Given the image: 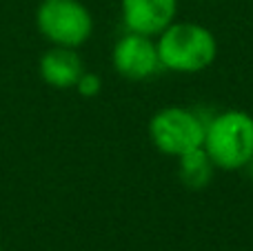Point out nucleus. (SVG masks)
<instances>
[{"label": "nucleus", "instance_id": "obj_1", "mask_svg": "<svg viewBox=\"0 0 253 251\" xmlns=\"http://www.w3.org/2000/svg\"><path fill=\"white\" fill-rule=\"evenodd\" d=\"M162 69L173 74H198L213 65L218 38L209 27L191 20H173L156 38Z\"/></svg>", "mask_w": 253, "mask_h": 251}, {"label": "nucleus", "instance_id": "obj_2", "mask_svg": "<svg viewBox=\"0 0 253 251\" xmlns=\"http://www.w3.org/2000/svg\"><path fill=\"white\" fill-rule=\"evenodd\" d=\"M202 149L220 171H240L253 160V116L224 109L207 120Z\"/></svg>", "mask_w": 253, "mask_h": 251}, {"label": "nucleus", "instance_id": "obj_3", "mask_svg": "<svg viewBox=\"0 0 253 251\" xmlns=\"http://www.w3.org/2000/svg\"><path fill=\"white\" fill-rule=\"evenodd\" d=\"M207 120L209 118H202V114L189 107H162L149 120V138L160 154L178 160L180 156L202 147Z\"/></svg>", "mask_w": 253, "mask_h": 251}, {"label": "nucleus", "instance_id": "obj_4", "mask_svg": "<svg viewBox=\"0 0 253 251\" xmlns=\"http://www.w3.org/2000/svg\"><path fill=\"white\" fill-rule=\"evenodd\" d=\"M36 27L53 47L78 49L91 38L93 16L83 0H42L36 9Z\"/></svg>", "mask_w": 253, "mask_h": 251}, {"label": "nucleus", "instance_id": "obj_5", "mask_svg": "<svg viewBox=\"0 0 253 251\" xmlns=\"http://www.w3.org/2000/svg\"><path fill=\"white\" fill-rule=\"evenodd\" d=\"M111 65L123 78L133 83L153 78L162 69L156 40L151 36L133 34V31H126L116 40L111 51Z\"/></svg>", "mask_w": 253, "mask_h": 251}, {"label": "nucleus", "instance_id": "obj_6", "mask_svg": "<svg viewBox=\"0 0 253 251\" xmlns=\"http://www.w3.org/2000/svg\"><path fill=\"white\" fill-rule=\"evenodd\" d=\"M126 31L158 38L178 16V0H120Z\"/></svg>", "mask_w": 253, "mask_h": 251}, {"label": "nucleus", "instance_id": "obj_7", "mask_svg": "<svg viewBox=\"0 0 253 251\" xmlns=\"http://www.w3.org/2000/svg\"><path fill=\"white\" fill-rule=\"evenodd\" d=\"M40 76L49 87L56 89H71L84 74L83 58L76 49L69 47H51L40 58Z\"/></svg>", "mask_w": 253, "mask_h": 251}, {"label": "nucleus", "instance_id": "obj_8", "mask_svg": "<svg viewBox=\"0 0 253 251\" xmlns=\"http://www.w3.org/2000/svg\"><path fill=\"white\" fill-rule=\"evenodd\" d=\"M213 173L215 167L202 147L178 158V178L189 189H205L213 180Z\"/></svg>", "mask_w": 253, "mask_h": 251}, {"label": "nucleus", "instance_id": "obj_9", "mask_svg": "<svg viewBox=\"0 0 253 251\" xmlns=\"http://www.w3.org/2000/svg\"><path fill=\"white\" fill-rule=\"evenodd\" d=\"M76 89H78V93L83 98H96L102 91V78L98 74H93V71L84 69V74L76 83Z\"/></svg>", "mask_w": 253, "mask_h": 251}, {"label": "nucleus", "instance_id": "obj_10", "mask_svg": "<svg viewBox=\"0 0 253 251\" xmlns=\"http://www.w3.org/2000/svg\"><path fill=\"white\" fill-rule=\"evenodd\" d=\"M247 169H251V171H253V160H251V163H249V165H247Z\"/></svg>", "mask_w": 253, "mask_h": 251}]
</instances>
